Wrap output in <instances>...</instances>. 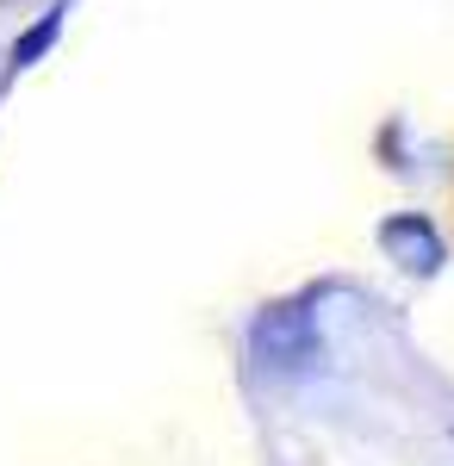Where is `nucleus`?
<instances>
[{"label":"nucleus","mask_w":454,"mask_h":466,"mask_svg":"<svg viewBox=\"0 0 454 466\" xmlns=\"http://www.w3.org/2000/svg\"><path fill=\"white\" fill-rule=\"evenodd\" d=\"M312 305H274V311H262L255 323V355L274 360V367H299V360H312Z\"/></svg>","instance_id":"obj_1"},{"label":"nucleus","mask_w":454,"mask_h":466,"mask_svg":"<svg viewBox=\"0 0 454 466\" xmlns=\"http://www.w3.org/2000/svg\"><path fill=\"white\" fill-rule=\"evenodd\" d=\"M386 249H411V268H418V274H429V268L442 261V249H436V230H429V224H418V218L386 224Z\"/></svg>","instance_id":"obj_2"},{"label":"nucleus","mask_w":454,"mask_h":466,"mask_svg":"<svg viewBox=\"0 0 454 466\" xmlns=\"http://www.w3.org/2000/svg\"><path fill=\"white\" fill-rule=\"evenodd\" d=\"M57 25H63L57 13H50V19H37L32 32L19 37V50H13V63H19V69H26V63H37V50H50V44H57Z\"/></svg>","instance_id":"obj_3"}]
</instances>
